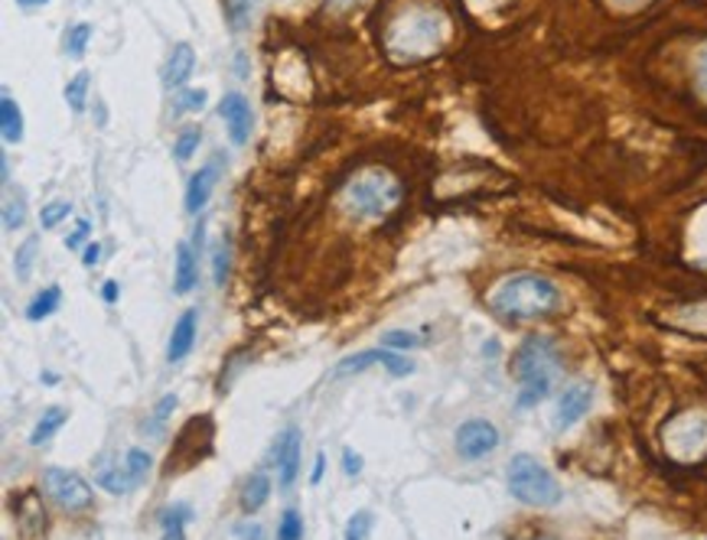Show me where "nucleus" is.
<instances>
[{
  "instance_id": "nucleus-1",
  "label": "nucleus",
  "mask_w": 707,
  "mask_h": 540,
  "mask_svg": "<svg viewBox=\"0 0 707 540\" xmlns=\"http://www.w3.org/2000/svg\"><path fill=\"white\" fill-rule=\"evenodd\" d=\"M489 306L506 323L544 319V316H551L561 306V290L544 273H512V277H502L493 286Z\"/></svg>"
},
{
  "instance_id": "nucleus-2",
  "label": "nucleus",
  "mask_w": 707,
  "mask_h": 540,
  "mask_svg": "<svg viewBox=\"0 0 707 540\" xmlns=\"http://www.w3.org/2000/svg\"><path fill=\"white\" fill-rule=\"evenodd\" d=\"M512 371H516V381H519V401L516 407L519 410H531L538 407L554 381H557V371H561V352L554 346V339L548 336H529L522 339L516 359H512Z\"/></svg>"
},
{
  "instance_id": "nucleus-3",
  "label": "nucleus",
  "mask_w": 707,
  "mask_h": 540,
  "mask_svg": "<svg viewBox=\"0 0 707 540\" xmlns=\"http://www.w3.org/2000/svg\"><path fill=\"white\" fill-rule=\"evenodd\" d=\"M506 482H509L512 498L529 505V508H554L564 498V488L554 479V472L544 462H538L534 455H529V452H519V455L509 459Z\"/></svg>"
},
{
  "instance_id": "nucleus-4",
  "label": "nucleus",
  "mask_w": 707,
  "mask_h": 540,
  "mask_svg": "<svg viewBox=\"0 0 707 540\" xmlns=\"http://www.w3.org/2000/svg\"><path fill=\"white\" fill-rule=\"evenodd\" d=\"M401 202V185L382 170H365L343 189V205L355 218H382Z\"/></svg>"
},
{
  "instance_id": "nucleus-5",
  "label": "nucleus",
  "mask_w": 707,
  "mask_h": 540,
  "mask_svg": "<svg viewBox=\"0 0 707 540\" xmlns=\"http://www.w3.org/2000/svg\"><path fill=\"white\" fill-rule=\"evenodd\" d=\"M43 488L53 498V505H59L63 511H86L91 505V485L73 469L63 465H49L43 469Z\"/></svg>"
},
{
  "instance_id": "nucleus-6",
  "label": "nucleus",
  "mask_w": 707,
  "mask_h": 540,
  "mask_svg": "<svg viewBox=\"0 0 707 540\" xmlns=\"http://www.w3.org/2000/svg\"><path fill=\"white\" fill-rule=\"evenodd\" d=\"M395 30H405V36L411 33V40H408V49H405V56L408 59H418V56H428V53H434L438 46H441V36H443V16L438 10H428V13H415V16H408V20H401Z\"/></svg>"
},
{
  "instance_id": "nucleus-7",
  "label": "nucleus",
  "mask_w": 707,
  "mask_h": 540,
  "mask_svg": "<svg viewBox=\"0 0 707 540\" xmlns=\"http://www.w3.org/2000/svg\"><path fill=\"white\" fill-rule=\"evenodd\" d=\"M499 430H496V424H489V420H483V417H473V420H466V424H460V430H456V452H460V459H466V462H479V459H486L489 452L499 450Z\"/></svg>"
},
{
  "instance_id": "nucleus-8",
  "label": "nucleus",
  "mask_w": 707,
  "mask_h": 540,
  "mask_svg": "<svg viewBox=\"0 0 707 540\" xmlns=\"http://www.w3.org/2000/svg\"><path fill=\"white\" fill-rule=\"evenodd\" d=\"M590 407H594V387L587 381H574L571 387L561 391L554 404V430H571L590 414Z\"/></svg>"
},
{
  "instance_id": "nucleus-9",
  "label": "nucleus",
  "mask_w": 707,
  "mask_h": 540,
  "mask_svg": "<svg viewBox=\"0 0 707 540\" xmlns=\"http://www.w3.org/2000/svg\"><path fill=\"white\" fill-rule=\"evenodd\" d=\"M368 364H385L391 378H408L415 371V361L408 356H398V352H388V349H368V352H358L350 356L336 364V378H346V374H362Z\"/></svg>"
},
{
  "instance_id": "nucleus-10",
  "label": "nucleus",
  "mask_w": 707,
  "mask_h": 540,
  "mask_svg": "<svg viewBox=\"0 0 707 540\" xmlns=\"http://www.w3.org/2000/svg\"><path fill=\"white\" fill-rule=\"evenodd\" d=\"M219 114L229 127V137L232 144H245L252 137V124H255V114H252V104L242 91H225V98L219 101Z\"/></svg>"
},
{
  "instance_id": "nucleus-11",
  "label": "nucleus",
  "mask_w": 707,
  "mask_h": 540,
  "mask_svg": "<svg viewBox=\"0 0 707 540\" xmlns=\"http://www.w3.org/2000/svg\"><path fill=\"white\" fill-rule=\"evenodd\" d=\"M222 167H225V157L216 154L206 167H199V170L189 177V185H186V212H189V215H199V212L206 209V202L212 199L216 182L222 177Z\"/></svg>"
},
{
  "instance_id": "nucleus-12",
  "label": "nucleus",
  "mask_w": 707,
  "mask_h": 540,
  "mask_svg": "<svg viewBox=\"0 0 707 540\" xmlns=\"http://www.w3.org/2000/svg\"><path fill=\"white\" fill-rule=\"evenodd\" d=\"M300 455H303V437L297 427L284 430V437L277 440V479H280V492H290L300 472Z\"/></svg>"
},
{
  "instance_id": "nucleus-13",
  "label": "nucleus",
  "mask_w": 707,
  "mask_h": 540,
  "mask_svg": "<svg viewBox=\"0 0 707 540\" xmlns=\"http://www.w3.org/2000/svg\"><path fill=\"white\" fill-rule=\"evenodd\" d=\"M196 323H199V310H186L179 313V319L174 323V333H170V346H167V359L183 361L192 346H196Z\"/></svg>"
},
{
  "instance_id": "nucleus-14",
  "label": "nucleus",
  "mask_w": 707,
  "mask_h": 540,
  "mask_svg": "<svg viewBox=\"0 0 707 540\" xmlns=\"http://www.w3.org/2000/svg\"><path fill=\"white\" fill-rule=\"evenodd\" d=\"M192 69H196V53H192V46H189V43H177L174 53H170V63H167V69H164L167 89H183L186 79L192 76Z\"/></svg>"
},
{
  "instance_id": "nucleus-15",
  "label": "nucleus",
  "mask_w": 707,
  "mask_h": 540,
  "mask_svg": "<svg viewBox=\"0 0 707 540\" xmlns=\"http://www.w3.org/2000/svg\"><path fill=\"white\" fill-rule=\"evenodd\" d=\"M199 280V255L192 251V245L179 241L177 245V270H174V293L186 296Z\"/></svg>"
},
{
  "instance_id": "nucleus-16",
  "label": "nucleus",
  "mask_w": 707,
  "mask_h": 540,
  "mask_svg": "<svg viewBox=\"0 0 707 540\" xmlns=\"http://www.w3.org/2000/svg\"><path fill=\"white\" fill-rule=\"evenodd\" d=\"M0 134H3V144H20L23 140V111L7 91L0 98Z\"/></svg>"
},
{
  "instance_id": "nucleus-17",
  "label": "nucleus",
  "mask_w": 707,
  "mask_h": 540,
  "mask_svg": "<svg viewBox=\"0 0 707 540\" xmlns=\"http://www.w3.org/2000/svg\"><path fill=\"white\" fill-rule=\"evenodd\" d=\"M59 300H63V290H59V286L40 290V293L30 300V306H26V319H30V323H43L46 316H53V313L59 310Z\"/></svg>"
},
{
  "instance_id": "nucleus-18",
  "label": "nucleus",
  "mask_w": 707,
  "mask_h": 540,
  "mask_svg": "<svg viewBox=\"0 0 707 540\" xmlns=\"http://www.w3.org/2000/svg\"><path fill=\"white\" fill-rule=\"evenodd\" d=\"M66 410L63 407H49L43 417H40V424H36V430L30 434V447H43V443H49L59 430H63V424H66Z\"/></svg>"
},
{
  "instance_id": "nucleus-19",
  "label": "nucleus",
  "mask_w": 707,
  "mask_h": 540,
  "mask_svg": "<svg viewBox=\"0 0 707 540\" xmlns=\"http://www.w3.org/2000/svg\"><path fill=\"white\" fill-rule=\"evenodd\" d=\"M267 495H270V479H267L265 472H258V475H252V479L245 482V488H242V508H245L248 515L258 511V508H265Z\"/></svg>"
},
{
  "instance_id": "nucleus-20",
  "label": "nucleus",
  "mask_w": 707,
  "mask_h": 540,
  "mask_svg": "<svg viewBox=\"0 0 707 540\" xmlns=\"http://www.w3.org/2000/svg\"><path fill=\"white\" fill-rule=\"evenodd\" d=\"M95 482H98L104 492H111V495H128V492H134V488H137V485H134V479H131V472L124 469V462H121L118 469H101Z\"/></svg>"
},
{
  "instance_id": "nucleus-21",
  "label": "nucleus",
  "mask_w": 707,
  "mask_h": 540,
  "mask_svg": "<svg viewBox=\"0 0 707 540\" xmlns=\"http://www.w3.org/2000/svg\"><path fill=\"white\" fill-rule=\"evenodd\" d=\"M36 255H40V241H36V235H30V238L16 248V255H13V273H16L20 283L30 280L33 265H36Z\"/></svg>"
},
{
  "instance_id": "nucleus-22",
  "label": "nucleus",
  "mask_w": 707,
  "mask_h": 540,
  "mask_svg": "<svg viewBox=\"0 0 707 540\" xmlns=\"http://www.w3.org/2000/svg\"><path fill=\"white\" fill-rule=\"evenodd\" d=\"M124 469L131 472V479H134V485H141L147 475H151V469H154V459H151V452L147 450H128L124 452Z\"/></svg>"
},
{
  "instance_id": "nucleus-23",
  "label": "nucleus",
  "mask_w": 707,
  "mask_h": 540,
  "mask_svg": "<svg viewBox=\"0 0 707 540\" xmlns=\"http://www.w3.org/2000/svg\"><path fill=\"white\" fill-rule=\"evenodd\" d=\"M91 40V26L89 23H76L69 33H66V56H73V59H82L86 56V46H89Z\"/></svg>"
},
{
  "instance_id": "nucleus-24",
  "label": "nucleus",
  "mask_w": 707,
  "mask_h": 540,
  "mask_svg": "<svg viewBox=\"0 0 707 540\" xmlns=\"http://www.w3.org/2000/svg\"><path fill=\"white\" fill-rule=\"evenodd\" d=\"M229 265H232V248H229V238H222L216 245V255H212V280H216V286H225Z\"/></svg>"
},
{
  "instance_id": "nucleus-25",
  "label": "nucleus",
  "mask_w": 707,
  "mask_h": 540,
  "mask_svg": "<svg viewBox=\"0 0 707 540\" xmlns=\"http://www.w3.org/2000/svg\"><path fill=\"white\" fill-rule=\"evenodd\" d=\"M86 98H89V72H79L69 86H66V101L76 114L86 111Z\"/></svg>"
},
{
  "instance_id": "nucleus-26",
  "label": "nucleus",
  "mask_w": 707,
  "mask_h": 540,
  "mask_svg": "<svg viewBox=\"0 0 707 540\" xmlns=\"http://www.w3.org/2000/svg\"><path fill=\"white\" fill-rule=\"evenodd\" d=\"M199 140H202V131H199V127H183V131H179L177 144H174V157H177L179 164H186V160L196 154Z\"/></svg>"
},
{
  "instance_id": "nucleus-27",
  "label": "nucleus",
  "mask_w": 707,
  "mask_h": 540,
  "mask_svg": "<svg viewBox=\"0 0 707 540\" xmlns=\"http://www.w3.org/2000/svg\"><path fill=\"white\" fill-rule=\"evenodd\" d=\"M303 538V518L297 508H284L280 525H277V540H300Z\"/></svg>"
},
{
  "instance_id": "nucleus-28",
  "label": "nucleus",
  "mask_w": 707,
  "mask_h": 540,
  "mask_svg": "<svg viewBox=\"0 0 707 540\" xmlns=\"http://www.w3.org/2000/svg\"><path fill=\"white\" fill-rule=\"evenodd\" d=\"M23 222H26V199H23V195H10V199L3 202V228L13 232V228H20Z\"/></svg>"
},
{
  "instance_id": "nucleus-29",
  "label": "nucleus",
  "mask_w": 707,
  "mask_h": 540,
  "mask_svg": "<svg viewBox=\"0 0 707 540\" xmlns=\"http://www.w3.org/2000/svg\"><path fill=\"white\" fill-rule=\"evenodd\" d=\"M206 101H209V94L202 89H177L174 108H177L179 114H183V111H199V108H206Z\"/></svg>"
},
{
  "instance_id": "nucleus-30",
  "label": "nucleus",
  "mask_w": 707,
  "mask_h": 540,
  "mask_svg": "<svg viewBox=\"0 0 707 540\" xmlns=\"http://www.w3.org/2000/svg\"><path fill=\"white\" fill-rule=\"evenodd\" d=\"M73 215V205L69 202H49V205H43V215H40V225L43 228H56L63 218H69Z\"/></svg>"
},
{
  "instance_id": "nucleus-31",
  "label": "nucleus",
  "mask_w": 707,
  "mask_h": 540,
  "mask_svg": "<svg viewBox=\"0 0 707 540\" xmlns=\"http://www.w3.org/2000/svg\"><path fill=\"white\" fill-rule=\"evenodd\" d=\"M418 336L415 333H405V329H391L382 336V349H418Z\"/></svg>"
},
{
  "instance_id": "nucleus-32",
  "label": "nucleus",
  "mask_w": 707,
  "mask_h": 540,
  "mask_svg": "<svg viewBox=\"0 0 707 540\" xmlns=\"http://www.w3.org/2000/svg\"><path fill=\"white\" fill-rule=\"evenodd\" d=\"M372 531V515L368 511H355L346 525V540H365Z\"/></svg>"
},
{
  "instance_id": "nucleus-33",
  "label": "nucleus",
  "mask_w": 707,
  "mask_h": 540,
  "mask_svg": "<svg viewBox=\"0 0 707 540\" xmlns=\"http://www.w3.org/2000/svg\"><path fill=\"white\" fill-rule=\"evenodd\" d=\"M174 407H177V394H167V397L157 404V410H154V420H151V424H144V430L151 427L154 434H161V424H167V417L174 414Z\"/></svg>"
},
{
  "instance_id": "nucleus-34",
  "label": "nucleus",
  "mask_w": 707,
  "mask_h": 540,
  "mask_svg": "<svg viewBox=\"0 0 707 540\" xmlns=\"http://www.w3.org/2000/svg\"><path fill=\"white\" fill-rule=\"evenodd\" d=\"M695 89L707 101V43L698 49V56H695Z\"/></svg>"
},
{
  "instance_id": "nucleus-35",
  "label": "nucleus",
  "mask_w": 707,
  "mask_h": 540,
  "mask_svg": "<svg viewBox=\"0 0 707 540\" xmlns=\"http://www.w3.org/2000/svg\"><path fill=\"white\" fill-rule=\"evenodd\" d=\"M232 535L239 540H265L262 535V525H248V521H239L235 528H232Z\"/></svg>"
},
{
  "instance_id": "nucleus-36",
  "label": "nucleus",
  "mask_w": 707,
  "mask_h": 540,
  "mask_svg": "<svg viewBox=\"0 0 707 540\" xmlns=\"http://www.w3.org/2000/svg\"><path fill=\"white\" fill-rule=\"evenodd\" d=\"M89 232H91L89 222H79V228H76V232L69 235V241H66V248H69V251H79V248H82V241L89 238Z\"/></svg>"
},
{
  "instance_id": "nucleus-37",
  "label": "nucleus",
  "mask_w": 707,
  "mask_h": 540,
  "mask_svg": "<svg viewBox=\"0 0 707 540\" xmlns=\"http://www.w3.org/2000/svg\"><path fill=\"white\" fill-rule=\"evenodd\" d=\"M343 472L355 479L362 472V455H355V450H343Z\"/></svg>"
},
{
  "instance_id": "nucleus-38",
  "label": "nucleus",
  "mask_w": 707,
  "mask_h": 540,
  "mask_svg": "<svg viewBox=\"0 0 707 540\" xmlns=\"http://www.w3.org/2000/svg\"><path fill=\"white\" fill-rule=\"evenodd\" d=\"M98 258H101V248H98V241H89V248H86V255H82V265L91 268V265H98Z\"/></svg>"
},
{
  "instance_id": "nucleus-39",
  "label": "nucleus",
  "mask_w": 707,
  "mask_h": 540,
  "mask_svg": "<svg viewBox=\"0 0 707 540\" xmlns=\"http://www.w3.org/2000/svg\"><path fill=\"white\" fill-rule=\"evenodd\" d=\"M323 469H327V459H323V455H317V462H313V475H310V485H320V482H323Z\"/></svg>"
},
{
  "instance_id": "nucleus-40",
  "label": "nucleus",
  "mask_w": 707,
  "mask_h": 540,
  "mask_svg": "<svg viewBox=\"0 0 707 540\" xmlns=\"http://www.w3.org/2000/svg\"><path fill=\"white\" fill-rule=\"evenodd\" d=\"M101 296H104L108 303H114V300H118V283H114V280H108V283L101 286Z\"/></svg>"
},
{
  "instance_id": "nucleus-41",
  "label": "nucleus",
  "mask_w": 707,
  "mask_h": 540,
  "mask_svg": "<svg viewBox=\"0 0 707 540\" xmlns=\"http://www.w3.org/2000/svg\"><path fill=\"white\" fill-rule=\"evenodd\" d=\"M161 540H186L183 535V525H174V528H164V538Z\"/></svg>"
},
{
  "instance_id": "nucleus-42",
  "label": "nucleus",
  "mask_w": 707,
  "mask_h": 540,
  "mask_svg": "<svg viewBox=\"0 0 707 540\" xmlns=\"http://www.w3.org/2000/svg\"><path fill=\"white\" fill-rule=\"evenodd\" d=\"M43 3H49V0H16L20 10H36V7H43Z\"/></svg>"
},
{
  "instance_id": "nucleus-43",
  "label": "nucleus",
  "mask_w": 707,
  "mask_h": 540,
  "mask_svg": "<svg viewBox=\"0 0 707 540\" xmlns=\"http://www.w3.org/2000/svg\"><path fill=\"white\" fill-rule=\"evenodd\" d=\"M614 7H626V10H632V7H639V3H645V0H610Z\"/></svg>"
},
{
  "instance_id": "nucleus-44",
  "label": "nucleus",
  "mask_w": 707,
  "mask_h": 540,
  "mask_svg": "<svg viewBox=\"0 0 707 540\" xmlns=\"http://www.w3.org/2000/svg\"><path fill=\"white\" fill-rule=\"evenodd\" d=\"M336 7H350V3H355V0H333Z\"/></svg>"
},
{
  "instance_id": "nucleus-45",
  "label": "nucleus",
  "mask_w": 707,
  "mask_h": 540,
  "mask_svg": "<svg viewBox=\"0 0 707 540\" xmlns=\"http://www.w3.org/2000/svg\"><path fill=\"white\" fill-rule=\"evenodd\" d=\"M705 268H707V265H705Z\"/></svg>"
}]
</instances>
